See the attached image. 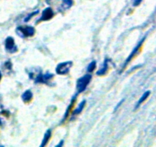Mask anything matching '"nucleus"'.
<instances>
[{
  "label": "nucleus",
  "instance_id": "423d86ee",
  "mask_svg": "<svg viewBox=\"0 0 156 147\" xmlns=\"http://www.w3.org/2000/svg\"><path fill=\"white\" fill-rule=\"evenodd\" d=\"M144 39H145V38H143V40H142V41H140V44H138V45H137V46H136V47H135V48H134L133 51V52H132V53H131V54H130V55H129V58H128V59H127V60H126V62H125V65H126V64H127V63H128V62H129V61H130V60H131V58H133V56H134V55H135V54H136V51H138V49H139V48H140V46H141V44H143V41H144Z\"/></svg>",
  "mask_w": 156,
  "mask_h": 147
},
{
  "label": "nucleus",
  "instance_id": "f8f14e48",
  "mask_svg": "<svg viewBox=\"0 0 156 147\" xmlns=\"http://www.w3.org/2000/svg\"><path fill=\"white\" fill-rule=\"evenodd\" d=\"M85 101H82V102L80 104V105H79V108H77L76 110H75L74 113H73V114H78V113H80V112L82 111V109H83L84 106H85Z\"/></svg>",
  "mask_w": 156,
  "mask_h": 147
},
{
  "label": "nucleus",
  "instance_id": "6e6552de",
  "mask_svg": "<svg viewBox=\"0 0 156 147\" xmlns=\"http://www.w3.org/2000/svg\"><path fill=\"white\" fill-rule=\"evenodd\" d=\"M32 98V93L30 91V90H27V91L24 92L22 94V99L23 100L27 102V101H29Z\"/></svg>",
  "mask_w": 156,
  "mask_h": 147
},
{
  "label": "nucleus",
  "instance_id": "dca6fc26",
  "mask_svg": "<svg viewBox=\"0 0 156 147\" xmlns=\"http://www.w3.org/2000/svg\"><path fill=\"white\" fill-rule=\"evenodd\" d=\"M1 77H2V75H1V73H0V80H1Z\"/></svg>",
  "mask_w": 156,
  "mask_h": 147
},
{
  "label": "nucleus",
  "instance_id": "1a4fd4ad",
  "mask_svg": "<svg viewBox=\"0 0 156 147\" xmlns=\"http://www.w3.org/2000/svg\"><path fill=\"white\" fill-rule=\"evenodd\" d=\"M149 94H150V91H149H149L145 92L144 94H143V96H141V98H140V100H139L138 103H137V106H136V107H138V106H140V104H141L143 102V101L146 100L148 98V96H149Z\"/></svg>",
  "mask_w": 156,
  "mask_h": 147
},
{
  "label": "nucleus",
  "instance_id": "ddd939ff",
  "mask_svg": "<svg viewBox=\"0 0 156 147\" xmlns=\"http://www.w3.org/2000/svg\"><path fill=\"white\" fill-rule=\"evenodd\" d=\"M96 67V62L95 61H92L91 64H89L88 66V72H92L93 70H94V68Z\"/></svg>",
  "mask_w": 156,
  "mask_h": 147
},
{
  "label": "nucleus",
  "instance_id": "0eeeda50",
  "mask_svg": "<svg viewBox=\"0 0 156 147\" xmlns=\"http://www.w3.org/2000/svg\"><path fill=\"white\" fill-rule=\"evenodd\" d=\"M53 76H52L51 74H47L46 75H40V76L37 78L36 81L37 82H46V81H48L49 79H50Z\"/></svg>",
  "mask_w": 156,
  "mask_h": 147
},
{
  "label": "nucleus",
  "instance_id": "20e7f679",
  "mask_svg": "<svg viewBox=\"0 0 156 147\" xmlns=\"http://www.w3.org/2000/svg\"><path fill=\"white\" fill-rule=\"evenodd\" d=\"M5 48L7 49L9 51L14 52L16 51V47L15 46V41H14L13 38L9 37L6 38L5 40Z\"/></svg>",
  "mask_w": 156,
  "mask_h": 147
},
{
  "label": "nucleus",
  "instance_id": "9b49d317",
  "mask_svg": "<svg viewBox=\"0 0 156 147\" xmlns=\"http://www.w3.org/2000/svg\"><path fill=\"white\" fill-rule=\"evenodd\" d=\"M107 70H108V64H107V61H105V64H104L103 68L101 69L100 70H98V75L104 74L107 71Z\"/></svg>",
  "mask_w": 156,
  "mask_h": 147
},
{
  "label": "nucleus",
  "instance_id": "f03ea898",
  "mask_svg": "<svg viewBox=\"0 0 156 147\" xmlns=\"http://www.w3.org/2000/svg\"><path fill=\"white\" fill-rule=\"evenodd\" d=\"M73 66V62L71 61H66L59 64L56 67V72L59 74H66L69 71L70 68Z\"/></svg>",
  "mask_w": 156,
  "mask_h": 147
},
{
  "label": "nucleus",
  "instance_id": "9d476101",
  "mask_svg": "<svg viewBox=\"0 0 156 147\" xmlns=\"http://www.w3.org/2000/svg\"><path fill=\"white\" fill-rule=\"evenodd\" d=\"M50 135H51V133H50V130L47 131L45 136H44V139H43V142H42V144H41V146H44V145H46V143L48 142L49 139H50Z\"/></svg>",
  "mask_w": 156,
  "mask_h": 147
},
{
  "label": "nucleus",
  "instance_id": "7ed1b4c3",
  "mask_svg": "<svg viewBox=\"0 0 156 147\" xmlns=\"http://www.w3.org/2000/svg\"><path fill=\"white\" fill-rule=\"evenodd\" d=\"M18 32H21L22 34V36L24 37H29V36H33L34 34V29L32 27H25V28H21L19 27L18 28Z\"/></svg>",
  "mask_w": 156,
  "mask_h": 147
},
{
  "label": "nucleus",
  "instance_id": "f257e3e1",
  "mask_svg": "<svg viewBox=\"0 0 156 147\" xmlns=\"http://www.w3.org/2000/svg\"><path fill=\"white\" fill-rule=\"evenodd\" d=\"M91 75L86 74L78 80L77 89L79 93H81V92L84 91V90H85V88H86L88 84H89L90 81H91Z\"/></svg>",
  "mask_w": 156,
  "mask_h": 147
},
{
  "label": "nucleus",
  "instance_id": "4468645a",
  "mask_svg": "<svg viewBox=\"0 0 156 147\" xmlns=\"http://www.w3.org/2000/svg\"><path fill=\"white\" fill-rule=\"evenodd\" d=\"M63 2L66 6L69 7V6H71L72 4H73V0H63Z\"/></svg>",
  "mask_w": 156,
  "mask_h": 147
},
{
  "label": "nucleus",
  "instance_id": "39448f33",
  "mask_svg": "<svg viewBox=\"0 0 156 147\" xmlns=\"http://www.w3.org/2000/svg\"><path fill=\"white\" fill-rule=\"evenodd\" d=\"M53 16V12L52 11V9L50 8H47V9H44L43 11L42 16H41V20H44V21H46V20H49Z\"/></svg>",
  "mask_w": 156,
  "mask_h": 147
},
{
  "label": "nucleus",
  "instance_id": "2eb2a0df",
  "mask_svg": "<svg viewBox=\"0 0 156 147\" xmlns=\"http://www.w3.org/2000/svg\"><path fill=\"white\" fill-rule=\"evenodd\" d=\"M142 1H143V0H134V2H133V6H139V5H140V3L142 2Z\"/></svg>",
  "mask_w": 156,
  "mask_h": 147
}]
</instances>
